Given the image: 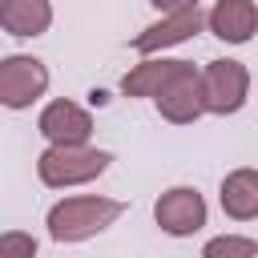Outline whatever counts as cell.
I'll list each match as a JSON object with an SVG mask.
<instances>
[{"mask_svg":"<svg viewBox=\"0 0 258 258\" xmlns=\"http://www.w3.org/2000/svg\"><path fill=\"white\" fill-rule=\"evenodd\" d=\"M121 214H125L121 198H109V194H69V198L48 206L44 226H48L52 242L73 246V242H89V238L105 234L109 226L121 222Z\"/></svg>","mask_w":258,"mask_h":258,"instance_id":"cell-1","label":"cell"},{"mask_svg":"<svg viewBox=\"0 0 258 258\" xmlns=\"http://www.w3.org/2000/svg\"><path fill=\"white\" fill-rule=\"evenodd\" d=\"M202 28H206V12H202V8L165 12V16H157L153 24H145L129 44H133V52H141V56H165V48H177V44L194 40Z\"/></svg>","mask_w":258,"mask_h":258,"instance_id":"cell-7","label":"cell"},{"mask_svg":"<svg viewBox=\"0 0 258 258\" xmlns=\"http://www.w3.org/2000/svg\"><path fill=\"white\" fill-rule=\"evenodd\" d=\"M52 0H0V28L16 40H36L52 28Z\"/></svg>","mask_w":258,"mask_h":258,"instance_id":"cell-12","label":"cell"},{"mask_svg":"<svg viewBox=\"0 0 258 258\" xmlns=\"http://www.w3.org/2000/svg\"><path fill=\"white\" fill-rule=\"evenodd\" d=\"M210 222V206L198 185H169L153 198V226L169 238H194Z\"/></svg>","mask_w":258,"mask_h":258,"instance_id":"cell-4","label":"cell"},{"mask_svg":"<svg viewBox=\"0 0 258 258\" xmlns=\"http://www.w3.org/2000/svg\"><path fill=\"white\" fill-rule=\"evenodd\" d=\"M36 133L48 145H93V113L69 97H56L36 113Z\"/></svg>","mask_w":258,"mask_h":258,"instance_id":"cell-8","label":"cell"},{"mask_svg":"<svg viewBox=\"0 0 258 258\" xmlns=\"http://www.w3.org/2000/svg\"><path fill=\"white\" fill-rule=\"evenodd\" d=\"M48 64L32 52H8L0 60V105L20 113L32 109L44 93H48Z\"/></svg>","mask_w":258,"mask_h":258,"instance_id":"cell-5","label":"cell"},{"mask_svg":"<svg viewBox=\"0 0 258 258\" xmlns=\"http://www.w3.org/2000/svg\"><path fill=\"white\" fill-rule=\"evenodd\" d=\"M181 64H185L181 56H141V60L117 81V89H121V97H129V101H153V97L173 81V73H177Z\"/></svg>","mask_w":258,"mask_h":258,"instance_id":"cell-10","label":"cell"},{"mask_svg":"<svg viewBox=\"0 0 258 258\" xmlns=\"http://www.w3.org/2000/svg\"><path fill=\"white\" fill-rule=\"evenodd\" d=\"M149 4H153L161 16H165V12H185V8H198V0H149Z\"/></svg>","mask_w":258,"mask_h":258,"instance_id":"cell-15","label":"cell"},{"mask_svg":"<svg viewBox=\"0 0 258 258\" xmlns=\"http://www.w3.org/2000/svg\"><path fill=\"white\" fill-rule=\"evenodd\" d=\"M218 206L230 222H258V169L238 165L218 185Z\"/></svg>","mask_w":258,"mask_h":258,"instance_id":"cell-11","label":"cell"},{"mask_svg":"<svg viewBox=\"0 0 258 258\" xmlns=\"http://www.w3.org/2000/svg\"><path fill=\"white\" fill-rule=\"evenodd\" d=\"M202 258H258V238H250V234H214V238H206Z\"/></svg>","mask_w":258,"mask_h":258,"instance_id":"cell-13","label":"cell"},{"mask_svg":"<svg viewBox=\"0 0 258 258\" xmlns=\"http://www.w3.org/2000/svg\"><path fill=\"white\" fill-rule=\"evenodd\" d=\"M0 258H36V238L28 230H4L0 234Z\"/></svg>","mask_w":258,"mask_h":258,"instance_id":"cell-14","label":"cell"},{"mask_svg":"<svg viewBox=\"0 0 258 258\" xmlns=\"http://www.w3.org/2000/svg\"><path fill=\"white\" fill-rule=\"evenodd\" d=\"M153 109L161 113V121L169 125H194L206 117V97H202V69L194 60H185L173 81L153 97Z\"/></svg>","mask_w":258,"mask_h":258,"instance_id":"cell-6","label":"cell"},{"mask_svg":"<svg viewBox=\"0 0 258 258\" xmlns=\"http://www.w3.org/2000/svg\"><path fill=\"white\" fill-rule=\"evenodd\" d=\"M202 97L210 117H234L250 101V69L234 56H218L202 69Z\"/></svg>","mask_w":258,"mask_h":258,"instance_id":"cell-3","label":"cell"},{"mask_svg":"<svg viewBox=\"0 0 258 258\" xmlns=\"http://www.w3.org/2000/svg\"><path fill=\"white\" fill-rule=\"evenodd\" d=\"M206 28L226 44H250L258 32V4L254 0H214L206 12Z\"/></svg>","mask_w":258,"mask_h":258,"instance_id":"cell-9","label":"cell"},{"mask_svg":"<svg viewBox=\"0 0 258 258\" xmlns=\"http://www.w3.org/2000/svg\"><path fill=\"white\" fill-rule=\"evenodd\" d=\"M109 165H113V153L97 145H44L36 157V177L48 189H77L97 181Z\"/></svg>","mask_w":258,"mask_h":258,"instance_id":"cell-2","label":"cell"}]
</instances>
